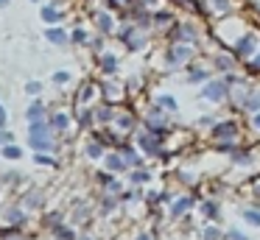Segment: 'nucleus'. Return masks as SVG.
<instances>
[{
    "label": "nucleus",
    "mask_w": 260,
    "mask_h": 240,
    "mask_svg": "<svg viewBox=\"0 0 260 240\" xmlns=\"http://www.w3.org/2000/svg\"><path fill=\"white\" fill-rule=\"evenodd\" d=\"M140 240H146V237H140Z\"/></svg>",
    "instance_id": "f257e3e1"
}]
</instances>
